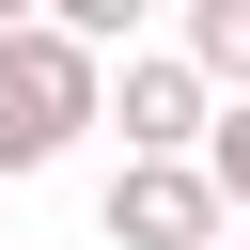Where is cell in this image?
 I'll return each mask as SVG.
<instances>
[{
  "label": "cell",
  "instance_id": "cell-6",
  "mask_svg": "<svg viewBox=\"0 0 250 250\" xmlns=\"http://www.w3.org/2000/svg\"><path fill=\"white\" fill-rule=\"evenodd\" d=\"M31 16H47V31H78V47L109 62V47H141V16H172V0H31Z\"/></svg>",
  "mask_w": 250,
  "mask_h": 250
},
{
  "label": "cell",
  "instance_id": "cell-5",
  "mask_svg": "<svg viewBox=\"0 0 250 250\" xmlns=\"http://www.w3.org/2000/svg\"><path fill=\"white\" fill-rule=\"evenodd\" d=\"M188 156H203V188H219V219H250V94H219Z\"/></svg>",
  "mask_w": 250,
  "mask_h": 250
},
{
  "label": "cell",
  "instance_id": "cell-1",
  "mask_svg": "<svg viewBox=\"0 0 250 250\" xmlns=\"http://www.w3.org/2000/svg\"><path fill=\"white\" fill-rule=\"evenodd\" d=\"M94 78H109V62H94L78 31H47V16H16V31H0V188L78 156V125H94Z\"/></svg>",
  "mask_w": 250,
  "mask_h": 250
},
{
  "label": "cell",
  "instance_id": "cell-2",
  "mask_svg": "<svg viewBox=\"0 0 250 250\" xmlns=\"http://www.w3.org/2000/svg\"><path fill=\"white\" fill-rule=\"evenodd\" d=\"M203 62L188 47H109V78H94V125H125V156H188L203 141Z\"/></svg>",
  "mask_w": 250,
  "mask_h": 250
},
{
  "label": "cell",
  "instance_id": "cell-4",
  "mask_svg": "<svg viewBox=\"0 0 250 250\" xmlns=\"http://www.w3.org/2000/svg\"><path fill=\"white\" fill-rule=\"evenodd\" d=\"M172 47L203 62V94H250V0H172Z\"/></svg>",
  "mask_w": 250,
  "mask_h": 250
},
{
  "label": "cell",
  "instance_id": "cell-7",
  "mask_svg": "<svg viewBox=\"0 0 250 250\" xmlns=\"http://www.w3.org/2000/svg\"><path fill=\"white\" fill-rule=\"evenodd\" d=\"M203 250H250V219H219V234H203Z\"/></svg>",
  "mask_w": 250,
  "mask_h": 250
},
{
  "label": "cell",
  "instance_id": "cell-3",
  "mask_svg": "<svg viewBox=\"0 0 250 250\" xmlns=\"http://www.w3.org/2000/svg\"><path fill=\"white\" fill-rule=\"evenodd\" d=\"M203 234H219L203 156H125L109 172V250H203Z\"/></svg>",
  "mask_w": 250,
  "mask_h": 250
},
{
  "label": "cell",
  "instance_id": "cell-8",
  "mask_svg": "<svg viewBox=\"0 0 250 250\" xmlns=\"http://www.w3.org/2000/svg\"><path fill=\"white\" fill-rule=\"evenodd\" d=\"M16 16H31V0H0V31H16Z\"/></svg>",
  "mask_w": 250,
  "mask_h": 250
}]
</instances>
